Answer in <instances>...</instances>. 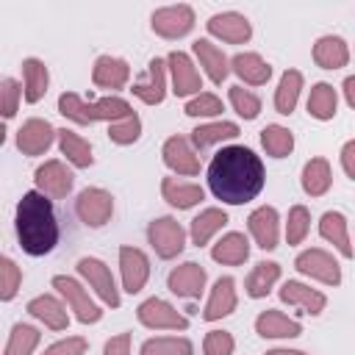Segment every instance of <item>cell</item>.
<instances>
[{
	"label": "cell",
	"mask_w": 355,
	"mask_h": 355,
	"mask_svg": "<svg viewBox=\"0 0 355 355\" xmlns=\"http://www.w3.org/2000/svg\"><path fill=\"white\" fill-rule=\"evenodd\" d=\"M308 230H311V211L305 205H291L288 208V219H286V241L291 247L302 244Z\"/></svg>",
	"instance_id": "ee69618b"
},
{
	"label": "cell",
	"mask_w": 355,
	"mask_h": 355,
	"mask_svg": "<svg viewBox=\"0 0 355 355\" xmlns=\"http://www.w3.org/2000/svg\"><path fill=\"white\" fill-rule=\"evenodd\" d=\"M139 355H194V344L186 336H155L141 344Z\"/></svg>",
	"instance_id": "60d3db41"
},
{
	"label": "cell",
	"mask_w": 355,
	"mask_h": 355,
	"mask_svg": "<svg viewBox=\"0 0 355 355\" xmlns=\"http://www.w3.org/2000/svg\"><path fill=\"white\" fill-rule=\"evenodd\" d=\"M86 349H89V344L83 336H67V338L50 344L42 355H86Z\"/></svg>",
	"instance_id": "681fc988"
},
{
	"label": "cell",
	"mask_w": 355,
	"mask_h": 355,
	"mask_svg": "<svg viewBox=\"0 0 355 355\" xmlns=\"http://www.w3.org/2000/svg\"><path fill=\"white\" fill-rule=\"evenodd\" d=\"M136 319L139 324L150 327V330H186L189 327V316H183L172 302L161 300V297H150L136 308Z\"/></svg>",
	"instance_id": "9c48e42d"
},
{
	"label": "cell",
	"mask_w": 355,
	"mask_h": 355,
	"mask_svg": "<svg viewBox=\"0 0 355 355\" xmlns=\"http://www.w3.org/2000/svg\"><path fill=\"white\" fill-rule=\"evenodd\" d=\"M266 355H308V352H302V349H283V347H277V349H269Z\"/></svg>",
	"instance_id": "db71d44e"
},
{
	"label": "cell",
	"mask_w": 355,
	"mask_h": 355,
	"mask_svg": "<svg viewBox=\"0 0 355 355\" xmlns=\"http://www.w3.org/2000/svg\"><path fill=\"white\" fill-rule=\"evenodd\" d=\"M25 311H28L33 319H39L44 327H50V330H67V324H69L67 302L58 300L55 294H39V297L28 300Z\"/></svg>",
	"instance_id": "603a6c76"
},
{
	"label": "cell",
	"mask_w": 355,
	"mask_h": 355,
	"mask_svg": "<svg viewBox=\"0 0 355 355\" xmlns=\"http://www.w3.org/2000/svg\"><path fill=\"white\" fill-rule=\"evenodd\" d=\"M58 147H61V155H67V161L72 166H78V169H89L94 164L92 144L80 133H75L69 128H61L58 130Z\"/></svg>",
	"instance_id": "d590c367"
},
{
	"label": "cell",
	"mask_w": 355,
	"mask_h": 355,
	"mask_svg": "<svg viewBox=\"0 0 355 355\" xmlns=\"http://www.w3.org/2000/svg\"><path fill=\"white\" fill-rule=\"evenodd\" d=\"M280 263L277 261H258L255 266H252V272L247 275V280H244V291H247V297H252V300H261V297H266L272 288H275V283L280 280Z\"/></svg>",
	"instance_id": "d6a6232c"
},
{
	"label": "cell",
	"mask_w": 355,
	"mask_h": 355,
	"mask_svg": "<svg viewBox=\"0 0 355 355\" xmlns=\"http://www.w3.org/2000/svg\"><path fill=\"white\" fill-rule=\"evenodd\" d=\"M22 286V269L11 261V258H3V283H0V300L3 302H11L17 297Z\"/></svg>",
	"instance_id": "bcb514c9"
},
{
	"label": "cell",
	"mask_w": 355,
	"mask_h": 355,
	"mask_svg": "<svg viewBox=\"0 0 355 355\" xmlns=\"http://www.w3.org/2000/svg\"><path fill=\"white\" fill-rule=\"evenodd\" d=\"M211 258L216 263H225V266H241L247 258H250V241L244 233L239 230H230L225 233L214 247H211Z\"/></svg>",
	"instance_id": "1f68e13d"
},
{
	"label": "cell",
	"mask_w": 355,
	"mask_h": 355,
	"mask_svg": "<svg viewBox=\"0 0 355 355\" xmlns=\"http://www.w3.org/2000/svg\"><path fill=\"white\" fill-rule=\"evenodd\" d=\"M139 136H141V119H139L136 111L128 114L125 119H116V122L108 125V139L119 147H128V144L139 141Z\"/></svg>",
	"instance_id": "7bdbcfd3"
},
{
	"label": "cell",
	"mask_w": 355,
	"mask_h": 355,
	"mask_svg": "<svg viewBox=\"0 0 355 355\" xmlns=\"http://www.w3.org/2000/svg\"><path fill=\"white\" fill-rule=\"evenodd\" d=\"M183 111H186V116H194V119H197V116H200V119H202V116H219V114H222V100H219L214 92H200L197 97H191V100L186 103Z\"/></svg>",
	"instance_id": "f6af8a7d"
},
{
	"label": "cell",
	"mask_w": 355,
	"mask_h": 355,
	"mask_svg": "<svg viewBox=\"0 0 355 355\" xmlns=\"http://www.w3.org/2000/svg\"><path fill=\"white\" fill-rule=\"evenodd\" d=\"M161 155H164V164L175 175H183V178L200 175V155L186 136H169L161 147Z\"/></svg>",
	"instance_id": "2e32d148"
},
{
	"label": "cell",
	"mask_w": 355,
	"mask_h": 355,
	"mask_svg": "<svg viewBox=\"0 0 355 355\" xmlns=\"http://www.w3.org/2000/svg\"><path fill=\"white\" fill-rule=\"evenodd\" d=\"M225 225H227V211H225V208H216V205L202 208V211L191 219L189 239H191L194 247H205V244H208Z\"/></svg>",
	"instance_id": "83f0119b"
},
{
	"label": "cell",
	"mask_w": 355,
	"mask_h": 355,
	"mask_svg": "<svg viewBox=\"0 0 355 355\" xmlns=\"http://www.w3.org/2000/svg\"><path fill=\"white\" fill-rule=\"evenodd\" d=\"M205 28H208L211 36H216V39H222L227 44H244L252 36L250 19L244 14H239V11H222V14L208 17Z\"/></svg>",
	"instance_id": "e0dca14e"
},
{
	"label": "cell",
	"mask_w": 355,
	"mask_h": 355,
	"mask_svg": "<svg viewBox=\"0 0 355 355\" xmlns=\"http://www.w3.org/2000/svg\"><path fill=\"white\" fill-rule=\"evenodd\" d=\"M55 139H58V130L47 119L31 116L17 130V150L22 155H42V153H47L53 147Z\"/></svg>",
	"instance_id": "4fadbf2b"
},
{
	"label": "cell",
	"mask_w": 355,
	"mask_h": 355,
	"mask_svg": "<svg viewBox=\"0 0 355 355\" xmlns=\"http://www.w3.org/2000/svg\"><path fill=\"white\" fill-rule=\"evenodd\" d=\"M191 50H194L200 67L205 69V75L211 78V83L219 86V83L230 75V58H227V55L222 53V47H216L211 39H197V42L191 44Z\"/></svg>",
	"instance_id": "d4e9b609"
},
{
	"label": "cell",
	"mask_w": 355,
	"mask_h": 355,
	"mask_svg": "<svg viewBox=\"0 0 355 355\" xmlns=\"http://www.w3.org/2000/svg\"><path fill=\"white\" fill-rule=\"evenodd\" d=\"M261 147H263L266 155H272V158H286V155H291V150H294V133H291L288 128L272 122V125H266V128L261 130Z\"/></svg>",
	"instance_id": "f35d334b"
},
{
	"label": "cell",
	"mask_w": 355,
	"mask_h": 355,
	"mask_svg": "<svg viewBox=\"0 0 355 355\" xmlns=\"http://www.w3.org/2000/svg\"><path fill=\"white\" fill-rule=\"evenodd\" d=\"M227 100H230V105H233V111L241 116V119H255L258 114H261V97L255 94V92H250V89H244L241 83H236V86H230L227 89Z\"/></svg>",
	"instance_id": "b9f144b4"
},
{
	"label": "cell",
	"mask_w": 355,
	"mask_h": 355,
	"mask_svg": "<svg viewBox=\"0 0 355 355\" xmlns=\"http://www.w3.org/2000/svg\"><path fill=\"white\" fill-rule=\"evenodd\" d=\"M277 294H280V300L286 305H294L308 316H319L327 308V297L319 288H311V286H305L300 280H286Z\"/></svg>",
	"instance_id": "44dd1931"
},
{
	"label": "cell",
	"mask_w": 355,
	"mask_h": 355,
	"mask_svg": "<svg viewBox=\"0 0 355 355\" xmlns=\"http://www.w3.org/2000/svg\"><path fill=\"white\" fill-rule=\"evenodd\" d=\"M294 269L311 280H319L324 286H338L341 283V266L338 261L333 258V252L322 250V247H311V250H302L297 258H294Z\"/></svg>",
	"instance_id": "52a82bcc"
},
{
	"label": "cell",
	"mask_w": 355,
	"mask_h": 355,
	"mask_svg": "<svg viewBox=\"0 0 355 355\" xmlns=\"http://www.w3.org/2000/svg\"><path fill=\"white\" fill-rule=\"evenodd\" d=\"M22 83H25V103H39L50 86L47 64L42 58H25L22 61Z\"/></svg>",
	"instance_id": "e575fe53"
},
{
	"label": "cell",
	"mask_w": 355,
	"mask_h": 355,
	"mask_svg": "<svg viewBox=\"0 0 355 355\" xmlns=\"http://www.w3.org/2000/svg\"><path fill=\"white\" fill-rule=\"evenodd\" d=\"M114 214V197L111 191L100 186H89L75 197V216L86 227H103Z\"/></svg>",
	"instance_id": "ba28073f"
},
{
	"label": "cell",
	"mask_w": 355,
	"mask_h": 355,
	"mask_svg": "<svg viewBox=\"0 0 355 355\" xmlns=\"http://www.w3.org/2000/svg\"><path fill=\"white\" fill-rule=\"evenodd\" d=\"M166 75H169V67L164 58H150L147 64V75L141 80L133 83V97H139L144 105H158L164 103L166 97Z\"/></svg>",
	"instance_id": "ac0fdd59"
},
{
	"label": "cell",
	"mask_w": 355,
	"mask_h": 355,
	"mask_svg": "<svg viewBox=\"0 0 355 355\" xmlns=\"http://www.w3.org/2000/svg\"><path fill=\"white\" fill-rule=\"evenodd\" d=\"M53 288L61 294V300L67 302V308L75 313V319L80 324H97L103 319V311L100 305L89 297V291L69 275H55L53 277Z\"/></svg>",
	"instance_id": "277c9868"
},
{
	"label": "cell",
	"mask_w": 355,
	"mask_h": 355,
	"mask_svg": "<svg viewBox=\"0 0 355 355\" xmlns=\"http://www.w3.org/2000/svg\"><path fill=\"white\" fill-rule=\"evenodd\" d=\"M300 92H302V72L300 69H286L280 75L277 89H275V111L283 114V116H288L297 108Z\"/></svg>",
	"instance_id": "74e56055"
},
{
	"label": "cell",
	"mask_w": 355,
	"mask_h": 355,
	"mask_svg": "<svg viewBox=\"0 0 355 355\" xmlns=\"http://www.w3.org/2000/svg\"><path fill=\"white\" fill-rule=\"evenodd\" d=\"M205 280H208L205 266L197 261H186L166 275V288L183 300H197L205 291Z\"/></svg>",
	"instance_id": "9a60e30c"
},
{
	"label": "cell",
	"mask_w": 355,
	"mask_h": 355,
	"mask_svg": "<svg viewBox=\"0 0 355 355\" xmlns=\"http://www.w3.org/2000/svg\"><path fill=\"white\" fill-rule=\"evenodd\" d=\"M58 114L75 125H94V122H116V119H125L128 114H133L130 103L125 97H103V100H94V103H86L80 94L75 92H64L58 97Z\"/></svg>",
	"instance_id": "3957f363"
},
{
	"label": "cell",
	"mask_w": 355,
	"mask_h": 355,
	"mask_svg": "<svg viewBox=\"0 0 355 355\" xmlns=\"http://www.w3.org/2000/svg\"><path fill=\"white\" fill-rule=\"evenodd\" d=\"M236 338L227 330H208L202 338V352L205 355H233Z\"/></svg>",
	"instance_id": "7dc6e473"
},
{
	"label": "cell",
	"mask_w": 355,
	"mask_h": 355,
	"mask_svg": "<svg viewBox=\"0 0 355 355\" xmlns=\"http://www.w3.org/2000/svg\"><path fill=\"white\" fill-rule=\"evenodd\" d=\"M319 236L324 241H330L344 258H352L355 250L349 244V227H347V216L341 211H324L319 219Z\"/></svg>",
	"instance_id": "f546056e"
},
{
	"label": "cell",
	"mask_w": 355,
	"mask_h": 355,
	"mask_svg": "<svg viewBox=\"0 0 355 355\" xmlns=\"http://www.w3.org/2000/svg\"><path fill=\"white\" fill-rule=\"evenodd\" d=\"M103 355H130V333L111 336L103 347Z\"/></svg>",
	"instance_id": "f907efd6"
},
{
	"label": "cell",
	"mask_w": 355,
	"mask_h": 355,
	"mask_svg": "<svg viewBox=\"0 0 355 355\" xmlns=\"http://www.w3.org/2000/svg\"><path fill=\"white\" fill-rule=\"evenodd\" d=\"M239 133H241V128H239L236 122H227V119H222V122H202V125H197V128L191 130L189 141H191V147H194L197 153H202V150H208L211 144H222V141L236 139Z\"/></svg>",
	"instance_id": "4dcf8cb0"
},
{
	"label": "cell",
	"mask_w": 355,
	"mask_h": 355,
	"mask_svg": "<svg viewBox=\"0 0 355 355\" xmlns=\"http://www.w3.org/2000/svg\"><path fill=\"white\" fill-rule=\"evenodd\" d=\"M255 333L261 338H297L302 336V324L291 316H286L283 311L266 308L255 316Z\"/></svg>",
	"instance_id": "cb8c5ba5"
},
{
	"label": "cell",
	"mask_w": 355,
	"mask_h": 355,
	"mask_svg": "<svg viewBox=\"0 0 355 355\" xmlns=\"http://www.w3.org/2000/svg\"><path fill=\"white\" fill-rule=\"evenodd\" d=\"M239 305V294H236V280L230 275L219 277L208 294V302L202 308V319L205 322H216V319H225L236 311Z\"/></svg>",
	"instance_id": "7402d4cb"
},
{
	"label": "cell",
	"mask_w": 355,
	"mask_h": 355,
	"mask_svg": "<svg viewBox=\"0 0 355 355\" xmlns=\"http://www.w3.org/2000/svg\"><path fill=\"white\" fill-rule=\"evenodd\" d=\"M300 183H302V191L308 197L327 194L330 191V183H333V169H330L327 158H311V161H305Z\"/></svg>",
	"instance_id": "836d02e7"
},
{
	"label": "cell",
	"mask_w": 355,
	"mask_h": 355,
	"mask_svg": "<svg viewBox=\"0 0 355 355\" xmlns=\"http://www.w3.org/2000/svg\"><path fill=\"white\" fill-rule=\"evenodd\" d=\"M147 241L161 261H172L186 247V230L175 216H158L147 225Z\"/></svg>",
	"instance_id": "5b68a950"
},
{
	"label": "cell",
	"mask_w": 355,
	"mask_h": 355,
	"mask_svg": "<svg viewBox=\"0 0 355 355\" xmlns=\"http://www.w3.org/2000/svg\"><path fill=\"white\" fill-rule=\"evenodd\" d=\"M247 230L250 236L255 239V244L261 250H275L277 241H280V216H277V208L272 205H261L255 208L250 216H247Z\"/></svg>",
	"instance_id": "d6986e66"
},
{
	"label": "cell",
	"mask_w": 355,
	"mask_h": 355,
	"mask_svg": "<svg viewBox=\"0 0 355 355\" xmlns=\"http://www.w3.org/2000/svg\"><path fill=\"white\" fill-rule=\"evenodd\" d=\"M230 72H236L247 86H263L272 78V67L261 53H236L230 58Z\"/></svg>",
	"instance_id": "484cf974"
},
{
	"label": "cell",
	"mask_w": 355,
	"mask_h": 355,
	"mask_svg": "<svg viewBox=\"0 0 355 355\" xmlns=\"http://www.w3.org/2000/svg\"><path fill=\"white\" fill-rule=\"evenodd\" d=\"M336 111H338V92L324 80L313 83L308 94V114L319 122H327L336 116Z\"/></svg>",
	"instance_id": "8d00e7d4"
},
{
	"label": "cell",
	"mask_w": 355,
	"mask_h": 355,
	"mask_svg": "<svg viewBox=\"0 0 355 355\" xmlns=\"http://www.w3.org/2000/svg\"><path fill=\"white\" fill-rule=\"evenodd\" d=\"M263 183V161L244 144L222 147L208 164V189L225 205H244L255 200Z\"/></svg>",
	"instance_id": "6da1fadb"
},
{
	"label": "cell",
	"mask_w": 355,
	"mask_h": 355,
	"mask_svg": "<svg viewBox=\"0 0 355 355\" xmlns=\"http://www.w3.org/2000/svg\"><path fill=\"white\" fill-rule=\"evenodd\" d=\"M14 227H17V241L22 252L33 258L53 252L58 244V219H55L53 200L42 191H25L22 200L17 202Z\"/></svg>",
	"instance_id": "7a4b0ae2"
},
{
	"label": "cell",
	"mask_w": 355,
	"mask_h": 355,
	"mask_svg": "<svg viewBox=\"0 0 355 355\" xmlns=\"http://www.w3.org/2000/svg\"><path fill=\"white\" fill-rule=\"evenodd\" d=\"M130 80V64L125 58H116V55H97L94 67H92V83L97 89H108V92H116V89H125Z\"/></svg>",
	"instance_id": "ffe728a7"
},
{
	"label": "cell",
	"mask_w": 355,
	"mask_h": 355,
	"mask_svg": "<svg viewBox=\"0 0 355 355\" xmlns=\"http://www.w3.org/2000/svg\"><path fill=\"white\" fill-rule=\"evenodd\" d=\"M166 67H169V78H172V92L178 97H197L202 89V78L191 61L189 53L183 50H172L166 55Z\"/></svg>",
	"instance_id": "7c38bea8"
},
{
	"label": "cell",
	"mask_w": 355,
	"mask_h": 355,
	"mask_svg": "<svg viewBox=\"0 0 355 355\" xmlns=\"http://www.w3.org/2000/svg\"><path fill=\"white\" fill-rule=\"evenodd\" d=\"M119 275H122V288L128 294H139L150 277V258L139 247H119Z\"/></svg>",
	"instance_id": "5bb4252c"
},
{
	"label": "cell",
	"mask_w": 355,
	"mask_h": 355,
	"mask_svg": "<svg viewBox=\"0 0 355 355\" xmlns=\"http://www.w3.org/2000/svg\"><path fill=\"white\" fill-rule=\"evenodd\" d=\"M150 28L161 39H180L194 28V8L186 3L155 8L150 17Z\"/></svg>",
	"instance_id": "30bf717a"
},
{
	"label": "cell",
	"mask_w": 355,
	"mask_h": 355,
	"mask_svg": "<svg viewBox=\"0 0 355 355\" xmlns=\"http://www.w3.org/2000/svg\"><path fill=\"white\" fill-rule=\"evenodd\" d=\"M313 61L322 69H341L349 64V44L341 36H319L313 44Z\"/></svg>",
	"instance_id": "f1b7e54d"
},
{
	"label": "cell",
	"mask_w": 355,
	"mask_h": 355,
	"mask_svg": "<svg viewBox=\"0 0 355 355\" xmlns=\"http://www.w3.org/2000/svg\"><path fill=\"white\" fill-rule=\"evenodd\" d=\"M0 94H3V116L11 119V116L17 114L19 100L25 97V86H19L14 78H3V83H0Z\"/></svg>",
	"instance_id": "c3c4849f"
},
{
	"label": "cell",
	"mask_w": 355,
	"mask_h": 355,
	"mask_svg": "<svg viewBox=\"0 0 355 355\" xmlns=\"http://www.w3.org/2000/svg\"><path fill=\"white\" fill-rule=\"evenodd\" d=\"M341 92H344V100H347V105L355 111V75H347V78H344V83H341Z\"/></svg>",
	"instance_id": "f5cc1de1"
},
{
	"label": "cell",
	"mask_w": 355,
	"mask_h": 355,
	"mask_svg": "<svg viewBox=\"0 0 355 355\" xmlns=\"http://www.w3.org/2000/svg\"><path fill=\"white\" fill-rule=\"evenodd\" d=\"M33 183H36V191L47 194L50 200H64L72 191V186H75V175H72V169L64 161L50 158V161L36 166Z\"/></svg>",
	"instance_id": "8fae6325"
},
{
	"label": "cell",
	"mask_w": 355,
	"mask_h": 355,
	"mask_svg": "<svg viewBox=\"0 0 355 355\" xmlns=\"http://www.w3.org/2000/svg\"><path fill=\"white\" fill-rule=\"evenodd\" d=\"M161 197L178 208V211H189L194 208L200 200H205V189L200 183H189V180H178V178H164L161 180Z\"/></svg>",
	"instance_id": "4316f807"
},
{
	"label": "cell",
	"mask_w": 355,
	"mask_h": 355,
	"mask_svg": "<svg viewBox=\"0 0 355 355\" xmlns=\"http://www.w3.org/2000/svg\"><path fill=\"white\" fill-rule=\"evenodd\" d=\"M39 341H42V333L33 324L17 322L11 327V333H8V341H6L3 355H33V349L39 347Z\"/></svg>",
	"instance_id": "ab89813d"
},
{
	"label": "cell",
	"mask_w": 355,
	"mask_h": 355,
	"mask_svg": "<svg viewBox=\"0 0 355 355\" xmlns=\"http://www.w3.org/2000/svg\"><path fill=\"white\" fill-rule=\"evenodd\" d=\"M75 269H78V275L83 277V283H86L108 308H119V305H122V297H119V288H116V283H114V275H111V269H108L100 258L86 255V258L78 261Z\"/></svg>",
	"instance_id": "8992f818"
},
{
	"label": "cell",
	"mask_w": 355,
	"mask_h": 355,
	"mask_svg": "<svg viewBox=\"0 0 355 355\" xmlns=\"http://www.w3.org/2000/svg\"><path fill=\"white\" fill-rule=\"evenodd\" d=\"M341 169L347 172V178L355 180V139H349V141L341 147Z\"/></svg>",
	"instance_id": "816d5d0a"
}]
</instances>
